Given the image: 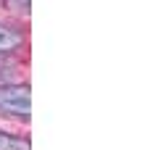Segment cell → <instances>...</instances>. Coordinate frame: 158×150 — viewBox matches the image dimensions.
<instances>
[{
    "instance_id": "obj_3",
    "label": "cell",
    "mask_w": 158,
    "mask_h": 150,
    "mask_svg": "<svg viewBox=\"0 0 158 150\" xmlns=\"http://www.w3.org/2000/svg\"><path fill=\"white\" fill-rule=\"evenodd\" d=\"M0 150H29V142L24 137H13V134L0 132Z\"/></svg>"
},
{
    "instance_id": "obj_2",
    "label": "cell",
    "mask_w": 158,
    "mask_h": 150,
    "mask_svg": "<svg viewBox=\"0 0 158 150\" xmlns=\"http://www.w3.org/2000/svg\"><path fill=\"white\" fill-rule=\"evenodd\" d=\"M19 42H21V32H16V29L6 27V24H0V53H3V50L16 48Z\"/></svg>"
},
{
    "instance_id": "obj_1",
    "label": "cell",
    "mask_w": 158,
    "mask_h": 150,
    "mask_svg": "<svg viewBox=\"0 0 158 150\" xmlns=\"http://www.w3.org/2000/svg\"><path fill=\"white\" fill-rule=\"evenodd\" d=\"M32 111V95L27 84H8L0 87V113L11 116H29Z\"/></svg>"
},
{
    "instance_id": "obj_4",
    "label": "cell",
    "mask_w": 158,
    "mask_h": 150,
    "mask_svg": "<svg viewBox=\"0 0 158 150\" xmlns=\"http://www.w3.org/2000/svg\"><path fill=\"white\" fill-rule=\"evenodd\" d=\"M6 6L13 8V11H27V8H29V0H6Z\"/></svg>"
}]
</instances>
